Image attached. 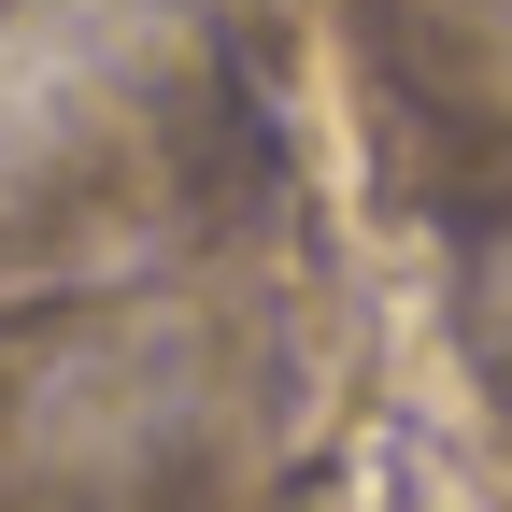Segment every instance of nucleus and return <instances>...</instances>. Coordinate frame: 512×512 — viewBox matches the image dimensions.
Listing matches in <instances>:
<instances>
[{"label":"nucleus","instance_id":"f257e3e1","mask_svg":"<svg viewBox=\"0 0 512 512\" xmlns=\"http://www.w3.org/2000/svg\"><path fill=\"white\" fill-rule=\"evenodd\" d=\"M484 370L512 384V256H498V285H484Z\"/></svg>","mask_w":512,"mask_h":512}]
</instances>
